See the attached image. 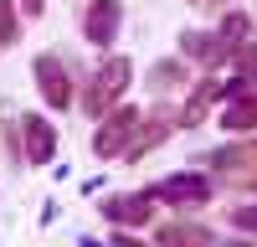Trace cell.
I'll return each mask as SVG.
<instances>
[{
	"mask_svg": "<svg viewBox=\"0 0 257 247\" xmlns=\"http://www.w3.org/2000/svg\"><path fill=\"white\" fill-rule=\"evenodd\" d=\"M16 36H21V16H16V6H11V0H0V41L11 47Z\"/></svg>",
	"mask_w": 257,
	"mask_h": 247,
	"instance_id": "cell-16",
	"label": "cell"
},
{
	"mask_svg": "<svg viewBox=\"0 0 257 247\" xmlns=\"http://www.w3.org/2000/svg\"><path fill=\"white\" fill-rule=\"evenodd\" d=\"M180 82H185V62L180 57H165V62L149 67V88H155V93H175Z\"/></svg>",
	"mask_w": 257,
	"mask_h": 247,
	"instance_id": "cell-13",
	"label": "cell"
},
{
	"mask_svg": "<svg viewBox=\"0 0 257 247\" xmlns=\"http://www.w3.org/2000/svg\"><path fill=\"white\" fill-rule=\"evenodd\" d=\"M139 118H144L139 108H128V103L118 108V103H113V108L103 113V129L93 134V155H103V160L123 155L128 144H134V134H139Z\"/></svg>",
	"mask_w": 257,
	"mask_h": 247,
	"instance_id": "cell-2",
	"label": "cell"
},
{
	"mask_svg": "<svg viewBox=\"0 0 257 247\" xmlns=\"http://www.w3.org/2000/svg\"><path fill=\"white\" fill-rule=\"evenodd\" d=\"M231 52H237V41H231L226 31H185V36H180V57H185V62H206L211 72L226 67Z\"/></svg>",
	"mask_w": 257,
	"mask_h": 247,
	"instance_id": "cell-3",
	"label": "cell"
},
{
	"mask_svg": "<svg viewBox=\"0 0 257 247\" xmlns=\"http://www.w3.org/2000/svg\"><path fill=\"white\" fill-rule=\"evenodd\" d=\"M231 226H242V232H257V201H252V206H231Z\"/></svg>",
	"mask_w": 257,
	"mask_h": 247,
	"instance_id": "cell-17",
	"label": "cell"
},
{
	"mask_svg": "<svg viewBox=\"0 0 257 247\" xmlns=\"http://www.w3.org/2000/svg\"><path fill=\"white\" fill-rule=\"evenodd\" d=\"M155 237L170 242V247H175V242H216V232H211V226H190V221H165Z\"/></svg>",
	"mask_w": 257,
	"mask_h": 247,
	"instance_id": "cell-14",
	"label": "cell"
},
{
	"mask_svg": "<svg viewBox=\"0 0 257 247\" xmlns=\"http://www.w3.org/2000/svg\"><path fill=\"white\" fill-rule=\"evenodd\" d=\"M118 21H123V0H93L88 16H82V31H88L93 47H108L118 36Z\"/></svg>",
	"mask_w": 257,
	"mask_h": 247,
	"instance_id": "cell-8",
	"label": "cell"
},
{
	"mask_svg": "<svg viewBox=\"0 0 257 247\" xmlns=\"http://www.w3.org/2000/svg\"><path fill=\"white\" fill-rule=\"evenodd\" d=\"M206 165H216V180H226V185H247V175L257 170V139H247V144H226V150H216Z\"/></svg>",
	"mask_w": 257,
	"mask_h": 247,
	"instance_id": "cell-4",
	"label": "cell"
},
{
	"mask_svg": "<svg viewBox=\"0 0 257 247\" xmlns=\"http://www.w3.org/2000/svg\"><path fill=\"white\" fill-rule=\"evenodd\" d=\"M41 6H47V0H21V11H26V16H41Z\"/></svg>",
	"mask_w": 257,
	"mask_h": 247,
	"instance_id": "cell-19",
	"label": "cell"
},
{
	"mask_svg": "<svg viewBox=\"0 0 257 247\" xmlns=\"http://www.w3.org/2000/svg\"><path fill=\"white\" fill-rule=\"evenodd\" d=\"M247 191H257V170H252V175H247Z\"/></svg>",
	"mask_w": 257,
	"mask_h": 247,
	"instance_id": "cell-21",
	"label": "cell"
},
{
	"mask_svg": "<svg viewBox=\"0 0 257 247\" xmlns=\"http://www.w3.org/2000/svg\"><path fill=\"white\" fill-rule=\"evenodd\" d=\"M21 129H26V160H31V165H47V160H52V150H57L52 124L41 118V113H26V118H21Z\"/></svg>",
	"mask_w": 257,
	"mask_h": 247,
	"instance_id": "cell-11",
	"label": "cell"
},
{
	"mask_svg": "<svg viewBox=\"0 0 257 247\" xmlns=\"http://www.w3.org/2000/svg\"><path fill=\"white\" fill-rule=\"evenodd\" d=\"M170 129H180V113L170 108V103H160L155 113H144V118H139V134H134V144H128L123 155H128V160H144V155L155 150V144H160Z\"/></svg>",
	"mask_w": 257,
	"mask_h": 247,
	"instance_id": "cell-5",
	"label": "cell"
},
{
	"mask_svg": "<svg viewBox=\"0 0 257 247\" xmlns=\"http://www.w3.org/2000/svg\"><path fill=\"white\" fill-rule=\"evenodd\" d=\"M221 31H226L231 41H242V36H247V16H226V26H221Z\"/></svg>",
	"mask_w": 257,
	"mask_h": 247,
	"instance_id": "cell-18",
	"label": "cell"
},
{
	"mask_svg": "<svg viewBox=\"0 0 257 247\" xmlns=\"http://www.w3.org/2000/svg\"><path fill=\"white\" fill-rule=\"evenodd\" d=\"M128 72H134V67H128V57H108V62L98 67V77L82 88V113H88V118H103V113H108L113 103L123 98Z\"/></svg>",
	"mask_w": 257,
	"mask_h": 247,
	"instance_id": "cell-1",
	"label": "cell"
},
{
	"mask_svg": "<svg viewBox=\"0 0 257 247\" xmlns=\"http://www.w3.org/2000/svg\"><path fill=\"white\" fill-rule=\"evenodd\" d=\"M237 88H247V82L237 77V82H216V77H206L196 93L185 98V108H180V129H196V124H206V113H211V103H216L221 93H237Z\"/></svg>",
	"mask_w": 257,
	"mask_h": 247,
	"instance_id": "cell-7",
	"label": "cell"
},
{
	"mask_svg": "<svg viewBox=\"0 0 257 247\" xmlns=\"http://www.w3.org/2000/svg\"><path fill=\"white\" fill-rule=\"evenodd\" d=\"M149 196H165V201H175V206H206L211 201V180L206 175H170Z\"/></svg>",
	"mask_w": 257,
	"mask_h": 247,
	"instance_id": "cell-9",
	"label": "cell"
},
{
	"mask_svg": "<svg viewBox=\"0 0 257 247\" xmlns=\"http://www.w3.org/2000/svg\"><path fill=\"white\" fill-rule=\"evenodd\" d=\"M221 129H231V134L257 129V88H237V98L221 108Z\"/></svg>",
	"mask_w": 257,
	"mask_h": 247,
	"instance_id": "cell-10",
	"label": "cell"
},
{
	"mask_svg": "<svg viewBox=\"0 0 257 247\" xmlns=\"http://www.w3.org/2000/svg\"><path fill=\"white\" fill-rule=\"evenodd\" d=\"M36 88H41V98H47L52 108H67L72 103V77H67V67H62L52 52L36 57Z\"/></svg>",
	"mask_w": 257,
	"mask_h": 247,
	"instance_id": "cell-6",
	"label": "cell"
},
{
	"mask_svg": "<svg viewBox=\"0 0 257 247\" xmlns=\"http://www.w3.org/2000/svg\"><path fill=\"white\" fill-rule=\"evenodd\" d=\"M103 216H108V221H134V226H144L149 216H155L149 191H139V196H108V201H103Z\"/></svg>",
	"mask_w": 257,
	"mask_h": 247,
	"instance_id": "cell-12",
	"label": "cell"
},
{
	"mask_svg": "<svg viewBox=\"0 0 257 247\" xmlns=\"http://www.w3.org/2000/svg\"><path fill=\"white\" fill-rule=\"evenodd\" d=\"M231 62H237V77L242 82H257V41H237Z\"/></svg>",
	"mask_w": 257,
	"mask_h": 247,
	"instance_id": "cell-15",
	"label": "cell"
},
{
	"mask_svg": "<svg viewBox=\"0 0 257 247\" xmlns=\"http://www.w3.org/2000/svg\"><path fill=\"white\" fill-rule=\"evenodd\" d=\"M190 6H226V0H190Z\"/></svg>",
	"mask_w": 257,
	"mask_h": 247,
	"instance_id": "cell-20",
	"label": "cell"
}]
</instances>
